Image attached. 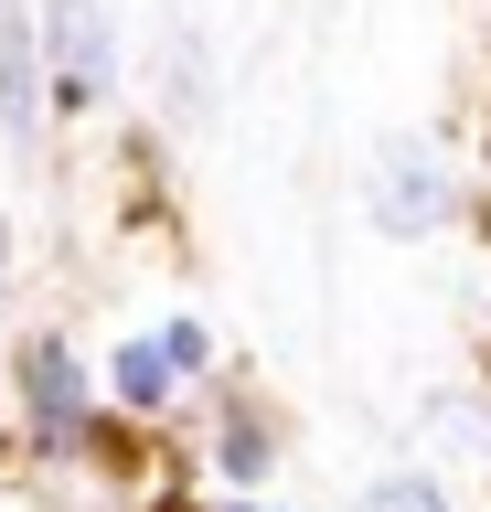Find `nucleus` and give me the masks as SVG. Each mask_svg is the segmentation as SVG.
I'll return each instance as SVG.
<instances>
[{
  "label": "nucleus",
  "instance_id": "1",
  "mask_svg": "<svg viewBox=\"0 0 491 512\" xmlns=\"http://www.w3.org/2000/svg\"><path fill=\"white\" fill-rule=\"evenodd\" d=\"M54 96H75V107H97L107 86H118V32H107L97 0H54V75H43Z\"/></svg>",
  "mask_w": 491,
  "mask_h": 512
},
{
  "label": "nucleus",
  "instance_id": "2",
  "mask_svg": "<svg viewBox=\"0 0 491 512\" xmlns=\"http://www.w3.org/2000/svg\"><path fill=\"white\" fill-rule=\"evenodd\" d=\"M374 214H385L395 235H427V224L449 214V171H438L427 139H385V160H374Z\"/></svg>",
  "mask_w": 491,
  "mask_h": 512
},
{
  "label": "nucleus",
  "instance_id": "3",
  "mask_svg": "<svg viewBox=\"0 0 491 512\" xmlns=\"http://www.w3.org/2000/svg\"><path fill=\"white\" fill-rule=\"evenodd\" d=\"M33 139H43V54H33V22L0 11V150L33 160Z\"/></svg>",
  "mask_w": 491,
  "mask_h": 512
},
{
  "label": "nucleus",
  "instance_id": "4",
  "mask_svg": "<svg viewBox=\"0 0 491 512\" xmlns=\"http://www.w3.org/2000/svg\"><path fill=\"white\" fill-rule=\"evenodd\" d=\"M22 406H33V438L43 448H75V438H86V395H75V352L65 342H33V352H22Z\"/></svg>",
  "mask_w": 491,
  "mask_h": 512
},
{
  "label": "nucleus",
  "instance_id": "5",
  "mask_svg": "<svg viewBox=\"0 0 491 512\" xmlns=\"http://www.w3.org/2000/svg\"><path fill=\"white\" fill-rule=\"evenodd\" d=\"M161 96H171V118H203L214 96H203V32H171L161 43Z\"/></svg>",
  "mask_w": 491,
  "mask_h": 512
},
{
  "label": "nucleus",
  "instance_id": "6",
  "mask_svg": "<svg viewBox=\"0 0 491 512\" xmlns=\"http://www.w3.org/2000/svg\"><path fill=\"white\" fill-rule=\"evenodd\" d=\"M118 395H129V406H161V395H171V352L161 342H129V352H118Z\"/></svg>",
  "mask_w": 491,
  "mask_h": 512
},
{
  "label": "nucleus",
  "instance_id": "7",
  "mask_svg": "<svg viewBox=\"0 0 491 512\" xmlns=\"http://www.w3.org/2000/svg\"><path fill=\"white\" fill-rule=\"evenodd\" d=\"M225 470H235V480L267 470V427H257V416H225Z\"/></svg>",
  "mask_w": 491,
  "mask_h": 512
},
{
  "label": "nucleus",
  "instance_id": "8",
  "mask_svg": "<svg viewBox=\"0 0 491 512\" xmlns=\"http://www.w3.org/2000/svg\"><path fill=\"white\" fill-rule=\"evenodd\" d=\"M150 342L171 352V374H203V352H214V331H203V320H171V331H150Z\"/></svg>",
  "mask_w": 491,
  "mask_h": 512
},
{
  "label": "nucleus",
  "instance_id": "9",
  "mask_svg": "<svg viewBox=\"0 0 491 512\" xmlns=\"http://www.w3.org/2000/svg\"><path fill=\"white\" fill-rule=\"evenodd\" d=\"M363 512H449V502H438L427 480H374V491H363Z\"/></svg>",
  "mask_w": 491,
  "mask_h": 512
},
{
  "label": "nucleus",
  "instance_id": "10",
  "mask_svg": "<svg viewBox=\"0 0 491 512\" xmlns=\"http://www.w3.org/2000/svg\"><path fill=\"white\" fill-rule=\"evenodd\" d=\"M0 288H11V235H0Z\"/></svg>",
  "mask_w": 491,
  "mask_h": 512
}]
</instances>
